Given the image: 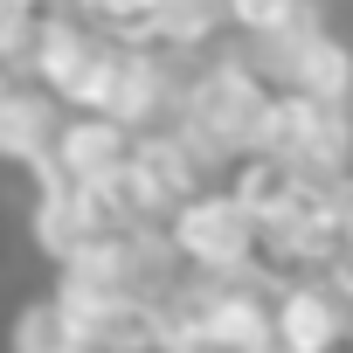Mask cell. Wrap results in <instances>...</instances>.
<instances>
[{
    "label": "cell",
    "mask_w": 353,
    "mask_h": 353,
    "mask_svg": "<svg viewBox=\"0 0 353 353\" xmlns=\"http://www.w3.org/2000/svg\"><path fill=\"white\" fill-rule=\"evenodd\" d=\"M263 118H270V90H263V77L256 70H243V63H222V70H208L188 97H181V139L208 159H222V152H256V132H263Z\"/></svg>",
    "instance_id": "obj_1"
},
{
    "label": "cell",
    "mask_w": 353,
    "mask_h": 353,
    "mask_svg": "<svg viewBox=\"0 0 353 353\" xmlns=\"http://www.w3.org/2000/svg\"><path fill=\"white\" fill-rule=\"evenodd\" d=\"M166 243L181 250L194 270L236 277V270L256 256V243H263V222H256V208H250L236 188H222V194H194V201H181V208H173V229H166Z\"/></svg>",
    "instance_id": "obj_2"
},
{
    "label": "cell",
    "mask_w": 353,
    "mask_h": 353,
    "mask_svg": "<svg viewBox=\"0 0 353 353\" xmlns=\"http://www.w3.org/2000/svg\"><path fill=\"white\" fill-rule=\"evenodd\" d=\"M118 56H125V42H111V35H104V28H90V21H42L35 77H42L49 90H63L70 104L104 111L111 77H118Z\"/></svg>",
    "instance_id": "obj_3"
},
{
    "label": "cell",
    "mask_w": 353,
    "mask_h": 353,
    "mask_svg": "<svg viewBox=\"0 0 353 353\" xmlns=\"http://www.w3.org/2000/svg\"><path fill=\"white\" fill-rule=\"evenodd\" d=\"M132 145H139L132 125H118L111 111H83V118H70V125L56 132V152H49V166H35V173H56V181H70V188L104 194L118 173L132 166Z\"/></svg>",
    "instance_id": "obj_4"
},
{
    "label": "cell",
    "mask_w": 353,
    "mask_h": 353,
    "mask_svg": "<svg viewBox=\"0 0 353 353\" xmlns=\"http://www.w3.org/2000/svg\"><path fill=\"white\" fill-rule=\"evenodd\" d=\"M104 236H118L111 208L90 194V188H70L56 173H42V208H35V243L56 256V263H77L83 250H97Z\"/></svg>",
    "instance_id": "obj_5"
},
{
    "label": "cell",
    "mask_w": 353,
    "mask_h": 353,
    "mask_svg": "<svg viewBox=\"0 0 353 353\" xmlns=\"http://www.w3.org/2000/svg\"><path fill=\"white\" fill-rule=\"evenodd\" d=\"M270 325H277V353H332L346 339V298L325 284H291Z\"/></svg>",
    "instance_id": "obj_6"
},
{
    "label": "cell",
    "mask_w": 353,
    "mask_h": 353,
    "mask_svg": "<svg viewBox=\"0 0 353 353\" xmlns=\"http://www.w3.org/2000/svg\"><path fill=\"white\" fill-rule=\"evenodd\" d=\"M56 104L42 90H8L0 97V159H21V166H49L56 152Z\"/></svg>",
    "instance_id": "obj_7"
},
{
    "label": "cell",
    "mask_w": 353,
    "mask_h": 353,
    "mask_svg": "<svg viewBox=\"0 0 353 353\" xmlns=\"http://www.w3.org/2000/svg\"><path fill=\"white\" fill-rule=\"evenodd\" d=\"M159 104H166V70H159V56H152V49H125V56H118V77H111L104 111H111L118 125H132V132H139Z\"/></svg>",
    "instance_id": "obj_8"
},
{
    "label": "cell",
    "mask_w": 353,
    "mask_h": 353,
    "mask_svg": "<svg viewBox=\"0 0 353 353\" xmlns=\"http://www.w3.org/2000/svg\"><path fill=\"white\" fill-rule=\"evenodd\" d=\"M14 353H77V312L63 298H42L14 319Z\"/></svg>",
    "instance_id": "obj_9"
},
{
    "label": "cell",
    "mask_w": 353,
    "mask_h": 353,
    "mask_svg": "<svg viewBox=\"0 0 353 353\" xmlns=\"http://www.w3.org/2000/svg\"><path fill=\"white\" fill-rule=\"evenodd\" d=\"M298 8L305 0H229V21L250 28V35H284L298 21Z\"/></svg>",
    "instance_id": "obj_10"
},
{
    "label": "cell",
    "mask_w": 353,
    "mask_h": 353,
    "mask_svg": "<svg viewBox=\"0 0 353 353\" xmlns=\"http://www.w3.org/2000/svg\"><path fill=\"white\" fill-rule=\"evenodd\" d=\"M8 90H14V83H8V63H0V97H8Z\"/></svg>",
    "instance_id": "obj_11"
},
{
    "label": "cell",
    "mask_w": 353,
    "mask_h": 353,
    "mask_svg": "<svg viewBox=\"0 0 353 353\" xmlns=\"http://www.w3.org/2000/svg\"><path fill=\"white\" fill-rule=\"evenodd\" d=\"M346 243H353V201H346Z\"/></svg>",
    "instance_id": "obj_12"
}]
</instances>
